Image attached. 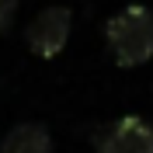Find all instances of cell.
<instances>
[{
  "label": "cell",
  "instance_id": "obj_1",
  "mask_svg": "<svg viewBox=\"0 0 153 153\" xmlns=\"http://www.w3.org/2000/svg\"><path fill=\"white\" fill-rule=\"evenodd\" d=\"M105 42L118 66H143L153 59V10L129 4L105 21Z\"/></svg>",
  "mask_w": 153,
  "mask_h": 153
},
{
  "label": "cell",
  "instance_id": "obj_2",
  "mask_svg": "<svg viewBox=\"0 0 153 153\" xmlns=\"http://www.w3.org/2000/svg\"><path fill=\"white\" fill-rule=\"evenodd\" d=\"M70 25H73V14L66 7H45V10H38L35 21L25 28V42H28V49L38 59H52L66 45Z\"/></svg>",
  "mask_w": 153,
  "mask_h": 153
},
{
  "label": "cell",
  "instance_id": "obj_3",
  "mask_svg": "<svg viewBox=\"0 0 153 153\" xmlns=\"http://www.w3.org/2000/svg\"><path fill=\"white\" fill-rule=\"evenodd\" d=\"M97 153H153V129L139 115H122L97 136Z\"/></svg>",
  "mask_w": 153,
  "mask_h": 153
},
{
  "label": "cell",
  "instance_id": "obj_4",
  "mask_svg": "<svg viewBox=\"0 0 153 153\" xmlns=\"http://www.w3.org/2000/svg\"><path fill=\"white\" fill-rule=\"evenodd\" d=\"M0 153H52V136L45 132V125H38V122L14 125L4 136Z\"/></svg>",
  "mask_w": 153,
  "mask_h": 153
},
{
  "label": "cell",
  "instance_id": "obj_5",
  "mask_svg": "<svg viewBox=\"0 0 153 153\" xmlns=\"http://www.w3.org/2000/svg\"><path fill=\"white\" fill-rule=\"evenodd\" d=\"M14 10H18V0H0V31H4V28L10 25Z\"/></svg>",
  "mask_w": 153,
  "mask_h": 153
}]
</instances>
